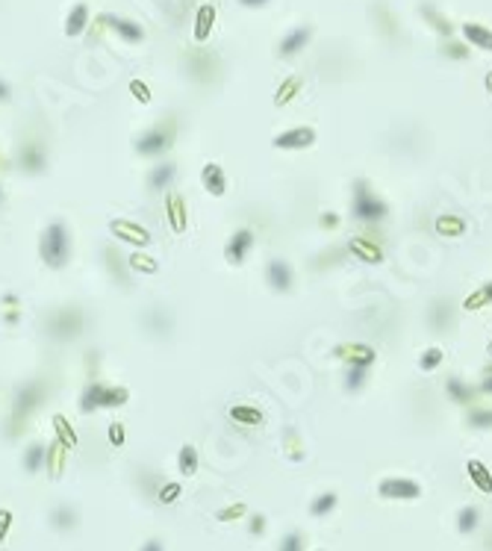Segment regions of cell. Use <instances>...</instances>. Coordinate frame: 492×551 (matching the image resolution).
Masks as SVG:
<instances>
[{
	"mask_svg": "<svg viewBox=\"0 0 492 551\" xmlns=\"http://www.w3.org/2000/svg\"><path fill=\"white\" fill-rule=\"evenodd\" d=\"M38 253H42V263L53 271L65 268L71 260V233L65 227V222H50L42 233V242H38Z\"/></svg>",
	"mask_w": 492,
	"mask_h": 551,
	"instance_id": "6da1fadb",
	"label": "cell"
},
{
	"mask_svg": "<svg viewBox=\"0 0 492 551\" xmlns=\"http://www.w3.org/2000/svg\"><path fill=\"white\" fill-rule=\"evenodd\" d=\"M109 230L115 239H121V242H130L136 248H148L151 245V233L142 227V224H136L130 219H112L109 222Z\"/></svg>",
	"mask_w": 492,
	"mask_h": 551,
	"instance_id": "ba28073f",
	"label": "cell"
},
{
	"mask_svg": "<svg viewBox=\"0 0 492 551\" xmlns=\"http://www.w3.org/2000/svg\"><path fill=\"white\" fill-rule=\"evenodd\" d=\"M12 97V89H9V83L6 80H0V104H6Z\"/></svg>",
	"mask_w": 492,
	"mask_h": 551,
	"instance_id": "680465c9",
	"label": "cell"
},
{
	"mask_svg": "<svg viewBox=\"0 0 492 551\" xmlns=\"http://www.w3.org/2000/svg\"><path fill=\"white\" fill-rule=\"evenodd\" d=\"M174 139H177V118L168 115L165 121H160L156 127H151L148 133H142L139 139L133 142V148H136V153H139V156H145V160H160V156H165L171 151Z\"/></svg>",
	"mask_w": 492,
	"mask_h": 551,
	"instance_id": "7a4b0ae2",
	"label": "cell"
},
{
	"mask_svg": "<svg viewBox=\"0 0 492 551\" xmlns=\"http://www.w3.org/2000/svg\"><path fill=\"white\" fill-rule=\"evenodd\" d=\"M439 363H442V351H439V348H427V351L422 354V360H419V366H422L425 371L439 369Z\"/></svg>",
	"mask_w": 492,
	"mask_h": 551,
	"instance_id": "c3c4849f",
	"label": "cell"
},
{
	"mask_svg": "<svg viewBox=\"0 0 492 551\" xmlns=\"http://www.w3.org/2000/svg\"><path fill=\"white\" fill-rule=\"evenodd\" d=\"M53 427H56V442H62L65 448H74L77 445V434L68 427L65 416H53Z\"/></svg>",
	"mask_w": 492,
	"mask_h": 551,
	"instance_id": "b9f144b4",
	"label": "cell"
},
{
	"mask_svg": "<svg viewBox=\"0 0 492 551\" xmlns=\"http://www.w3.org/2000/svg\"><path fill=\"white\" fill-rule=\"evenodd\" d=\"M9 528H12V510H0V545L6 542Z\"/></svg>",
	"mask_w": 492,
	"mask_h": 551,
	"instance_id": "db71d44e",
	"label": "cell"
},
{
	"mask_svg": "<svg viewBox=\"0 0 492 551\" xmlns=\"http://www.w3.org/2000/svg\"><path fill=\"white\" fill-rule=\"evenodd\" d=\"M130 94L136 97L139 104H151V89H148V83H142V80H130Z\"/></svg>",
	"mask_w": 492,
	"mask_h": 551,
	"instance_id": "f907efd6",
	"label": "cell"
},
{
	"mask_svg": "<svg viewBox=\"0 0 492 551\" xmlns=\"http://www.w3.org/2000/svg\"><path fill=\"white\" fill-rule=\"evenodd\" d=\"M45 381H27L24 386H18V395H15V404H12V416H9V437H18L21 427L27 425V419L33 416V410L45 401Z\"/></svg>",
	"mask_w": 492,
	"mask_h": 551,
	"instance_id": "3957f363",
	"label": "cell"
},
{
	"mask_svg": "<svg viewBox=\"0 0 492 551\" xmlns=\"http://www.w3.org/2000/svg\"><path fill=\"white\" fill-rule=\"evenodd\" d=\"M142 327L151 333L153 339H168L171 337V330H174V316L165 310V307H153L145 312V319H142Z\"/></svg>",
	"mask_w": 492,
	"mask_h": 551,
	"instance_id": "30bf717a",
	"label": "cell"
},
{
	"mask_svg": "<svg viewBox=\"0 0 492 551\" xmlns=\"http://www.w3.org/2000/svg\"><path fill=\"white\" fill-rule=\"evenodd\" d=\"M130 401V389L127 386H106L104 389V401H101V410L106 407H124Z\"/></svg>",
	"mask_w": 492,
	"mask_h": 551,
	"instance_id": "e575fe53",
	"label": "cell"
},
{
	"mask_svg": "<svg viewBox=\"0 0 492 551\" xmlns=\"http://www.w3.org/2000/svg\"><path fill=\"white\" fill-rule=\"evenodd\" d=\"M489 354H492V342H489Z\"/></svg>",
	"mask_w": 492,
	"mask_h": 551,
	"instance_id": "e7e4bbea",
	"label": "cell"
},
{
	"mask_svg": "<svg viewBox=\"0 0 492 551\" xmlns=\"http://www.w3.org/2000/svg\"><path fill=\"white\" fill-rule=\"evenodd\" d=\"M101 251H104V266L109 271V278L115 283H121V286H130V266H127V260L121 257V253H118V248L112 242H106Z\"/></svg>",
	"mask_w": 492,
	"mask_h": 551,
	"instance_id": "4fadbf2b",
	"label": "cell"
},
{
	"mask_svg": "<svg viewBox=\"0 0 492 551\" xmlns=\"http://www.w3.org/2000/svg\"><path fill=\"white\" fill-rule=\"evenodd\" d=\"M316 142V130L312 127H292V130H283L271 139V145L278 151H304Z\"/></svg>",
	"mask_w": 492,
	"mask_h": 551,
	"instance_id": "9c48e42d",
	"label": "cell"
},
{
	"mask_svg": "<svg viewBox=\"0 0 492 551\" xmlns=\"http://www.w3.org/2000/svg\"><path fill=\"white\" fill-rule=\"evenodd\" d=\"M348 251L354 253V257H360L363 263H368V266L383 263V251H381V245L371 242V239H366V236H357V239H351V242H348Z\"/></svg>",
	"mask_w": 492,
	"mask_h": 551,
	"instance_id": "d6986e66",
	"label": "cell"
},
{
	"mask_svg": "<svg viewBox=\"0 0 492 551\" xmlns=\"http://www.w3.org/2000/svg\"><path fill=\"white\" fill-rule=\"evenodd\" d=\"M478 392H481V395H492V366L483 369V378L478 383Z\"/></svg>",
	"mask_w": 492,
	"mask_h": 551,
	"instance_id": "11a10c76",
	"label": "cell"
},
{
	"mask_svg": "<svg viewBox=\"0 0 492 551\" xmlns=\"http://www.w3.org/2000/svg\"><path fill=\"white\" fill-rule=\"evenodd\" d=\"M289 457L292 460H301V448H298V434H295V430H289Z\"/></svg>",
	"mask_w": 492,
	"mask_h": 551,
	"instance_id": "9f6ffc18",
	"label": "cell"
},
{
	"mask_svg": "<svg viewBox=\"0 0 492 551\" xmlns=\"http://www.w3.org/2000/svg\"><path fill=\"white\" fill-rule=\"evenodd\" d=\"M50 525L59 534H71V530L80 525V513H77V507H71V504H59L50 513Z\"/></svg>",
	"mask_w": 492,
	"mask_h": 551,
	"instance_id": "44dd1931",
	"label": "cell"
},
{
	"mask_svg": "<svg viewBox=\"0 0 492 551\" xmlns=\"http://www.w3.org/2000/svg\"><path fill=\"white\" fill-rule=\"evenodd\" d=\"M180 496H183L180 484H165L163 481V486L156 489V501H160V504H174V501H180Z\"/></svg>",
	"mask_w": 492,
	"mask_h": 551,
	"instance_id": "7bdbcfd3",
	"label": "cell"
},
{
	"mask_svg": "<svg viewBox=\"0 0 492 551\" xmlns=\"http://www.w3.org/2000/svg\"><path fill=\"white\" fill-rule=\"evenodd\" d=\"M165 215H168V224L174 233H183L186 224H189V209H186V201H183V195H177V192H168L165 195Z\"/></svg>",
	"mask_w": 492,
	"mask_h": 551,
	"instance_id": "2e32d148",
	"label": "cell"
},
{
	"mask_svg": "<svg viewBox=\"0 0 492 551\" xmlns=\"http://www.w3.org/2000/svg\"><path fill=\"white\" fill-rule=\"evenodd\" d=\"M460 33H463V38H466V45H471V48H481V50H492V30H486V27H481V24H463L460 27Z\"/></svg>",
	"mask_w": 492,
	"mask_h": 551,
	"instance_id": "603a6c76",
	"label": "cell"
},
{
	"mask_svg": "<svg viewBox=\"0 0 492 551\" xmlns=\"http://www.w3.org/2000/svg\"><path fill=\"white\" fill-rule=\"evenodd\" d=\"M486 304H492V280L483 283L481 289H475V292H471L469 298L463 301L466 310H481V307H486Z\"/></svg>",
	"mask_w": 492,
	"mask_h": 551,
	"instance_id": "74e56055",
	"label": "cell"
},
{
	"mask_svg": "<svg viewBox=\"0 0 492 551\" xmlns=\"http://www.w3.org/2000/svg\"><path fill=\"white\" fill-rule=\"evenodd\" d=\"M337 357L339 360H345L348 366H368L371 369V363H375V348L371 345H363V342H348V345H339L337 348Z\"/></svg>",
	"mask_w": 492,
	"mask_h": 551,
	"instance_id": "5bb4252c",
	"label": "cell"
},
{
	"mask_svg": "<svg viewBox=\"0 0 492 551\" xmlns=\"http://www.w3.org/2000/svg\"><path fill=\"white\" fill-rule=\"evenodd\" d=\"M86 327V316L80 307H59L45 319V333L56 342H74Z\"/></svg>",
	"mask_w": 492,
	"mask_h": 551,
	"instance_id": "277c9868",
	"label": "cell"
},
{
	"mask_svg": "<svg viewBox=\"0 0 492 551\" xmlns=\"http://www.w3.org/2000/svg\"><path fill=\"white\" fill-rule=\"evenodd\" d=\"M351 212H354V219L363 222V224H378V222L386 219L389 209H386V204L378 198V195L368 189L366 180H357V183H354V207H351Z\"/></svg>",
	"mask_w": 492,
	"mask_h": 551,
	"instance_id": "5b68a950",
	"label": "cell"
},
{
	"mask_svg": "<svg viewBox=\"0 0 492 551\" xmlns=\"http://www.w3.org/2000/svg\"><path fill=\"white\" fill-rule=\"evenodd\" d=\"M451 319H454V312H451V307L439 298V301H434V307H430V322H434V327L437 330H442Z\"/></svg>",
	"mask_w": 492,
	"mask_h": 551,
	"instance_id": "60d3db41",
	"label": "cell"
},
{
	"mask_svg": "<svg viewBox=\"0 0 492 551\" xmlns=\"http://www.w3.org/2000/svg\"><path fill=\"white\" fill-rule=\"evenodd\" d=\"M486 92H489V94H492V71H489V74H486Z\"/></svg>",
	"mask_w": 492,
	"mask_h": 551,
	"instance_id": "6125c7cd",
	"label": "cell"
},
{
	"mask_svg": "<svg viewBox=\"0 0 492 551\" xmlns=\"http://www.w3.org/2000/svg\"><path fill=\"white\" fill-rule=\"evenodd\" d=\"M437 233L439 236H460V233H466V219H460V215H442V219H437Z\"/></svg>",
	"mask_w": 492,
	"mask_h": 551,
	"instance_id": "836d02e7",
	"label": "cell"
},
{
	"mask_svg": "<svg viewBox=\"0 0 492 551\" xmlns=\"http://www.w3.org/2000/svg\"><path fill=\"white\" fill-rule=\"evenodd\" d=\"M212 24H215V6L212 4L198 6V12H195V42H207Z\"/></svg>",
	"mask_w": 492,
	"mask_h": 551,
	"instance_id": "7402d4cb",
	"label": "cell"
},
{
	"mask_svg": "<svg viewBox=\"0 0 492 551\" xmlns=\"http://www.w3.org/2000/svg\"><path fill=\"white\" fill-rule=\"evenodd\" d=\"M478 522H481V510L478 507H463L457 513V530H460V534H466V537L478 528Z\"/></svg>",
	"mask_w": 492,
	"mask_h": 551,
	"instance_id": "d590c367",
	"label": "cell"
},
{
	"mask_svg": "<svg viewBox=\"0 0 492 551\" xmlns=\"http://www.w3.org/2000/svg\"><path fill=\"white\" fill-rule=\"evenodd\" d=\"M89 27V6L86 4H77L68 18H65V36L68 38H77V36H83V30Z\"/></svg>",
	"mask_w": 492,
	"mask_h": 551,
	"instance_id": "d4e9b609",
	"label": "cell"
},
{
	"mask_svg": "<svg viewBox=\"0 0 492 551\" xmlns=\"http://www.w3.org/2000/svg\"><path fill=\"white\" fill-rule=\"evenodd\" d=\"M239 4L245 6V9H260V6H266L268 0H239Z\"/></svg>",
	"mask_w": 492,
	"mask_h": 551,
	"instance_id": "94428289",
	"label": "cell"
},
{
	"mask_svg": "<svg viewBox=\"0 0 492 551\" xmlns=\"http://www.w3.org/2000/svg\"><path fill=\"white\" fill-rule=\"evenodd\" d=\"M198 466H201V457H198V448L195 445H183L180 451H177V469H180V475L183 478H192L195 471H198Z\"/></svg>",
	"mask_w": 492,
	"mask_h": 551,
	"instance_id": "4316f807",
	"label": "cell"
},
{
	"mask_svg": "<svg viewBox=\"0 0 492 551\" xmlns=\"http://www.w3.org/2000/svg\"><path fill=\"white\" fill-rule=\"evenodd\" d=\"M106 437H109V445H112V448H121V445H124V440H127V430H124V425H121V422H109Z\"/></svg>",
	"mask_w": 492,
	"mask_h": 551,
	"instance_id": "7dc6e473",
	"label": "cell"
},
{
	"mask_svg": "<svg viewBox=\"0 0 492 551\" xmlns=\"http://www.w3.org/2000/svg\"><path fill=\"white\" fill-rule=\"evenodd\" d=\"M45 457H48V445H45V442H33V445H27V451H24V471H27V475H35V471H42Z\"/></svg>",
	"mask_w": 492,
	"mask_h": 551,
	"instance_id": "f1b7e54d",
	"label": "cell"
},
{
	"mask_svg": "<svg viewBox=\"0 0 492 551\" xmlns=\"http://www.w3.org/2000/svg\"><path fill=\"white\" fill-rule=\"evenodd\" d=\"M139 551H165V548H163V542H160V540H148Z\"/></svg>",
	"mask_w": 492,
	"mask_h": 551,
	"instance_id": "91938a15",
	"label": "cell"
},
{
	"mask_svg": "<svg viewBox=\"0 0 492 551\" xmlns=\"http://www.w3.org/2000/svg\"><path fill=\"white\" fill-rule=\"evenodd\" d=\"M65 460H68V448H65L62 442L53 440V445H48V457H45V466H50V475H53V478L62 475Z\"/></svg>",
	"mask_w": 492,
	"mask_h": 551,
	"instance_id": "4dcf8cb0",
	"label": "cell"
},
{
	"mask_svg": "<svg viewBox=\"0 0 492 551\" xmlns=\"http://www.w3.org/2000/svg\"><path fill=\"white\" fill-rule=\"evenodd\" d=\"M0 204H4V189H0Z\"/></svg>",
	"mask_w": 492,
	"mask_h": 551,
	"instance_id": "be15d7a7",
	"label": "cell"
},
{
	"mask_svg": "<svg viewBox=\"0 0 492 551\" xmlns=\"http://www.w3.org/2000/svg\"><path fill=\"white\" fill-rule=\"evenodd\" d=\"M266 280H268L271 292H278V295H286V292H292V283H295V278H292V268H289V263H286V260H280V257L268 260V266H266Z\"/></svg>",
	"mask_w": 492,
	"mask_h": 551,
	"instance_id": "8fae6325",
	"label": "cell"
},
{
	"mask_svg": "<svg viewBox=\"0 0 492 551\" xmlns=\"http://www.w3.org/2000/svg\"><path fill=\"white\" fill-rule=\"evenodd\" d=\"M248 513V504H230V507H222L219 510V513H215V519H219V522H236V519H242Z\"/></svg>",
	"mask_w": 492,
	"mask_h": 551,
	"instance_id": "bcb514c9",
	"label": "cell"
},
{
	"mask_svg": "<svg viewBox=\"0 0 492 551\" xmlns=\"http://www.w3.org/2000/svg\"><path fill=\"white\" fill-rule=\"evenodd\" d=\"M445 392H448V398L451 401H457V404H471L478 395H475V386H469L466 381H460V378H448V383H445Z\"/></svg>",
	"mask_w": 492,
	"mask_h": 551,
	"instance_id": "83f0119b",
	"label": "cell"
},
{
	"mask_svg": "<svg viewBox=\"0 0 492 551\" xmlns=\"http://www.w3.org/2000/svg\"><path fill=\"white\" fill-rule=\"evenodd\" d=\"M174 177H177V163L174 160H165V163H156L148 174V189L151 192H168L174 186Z\"/></svg>",
	"mask_w": 492,
	"mask_h": 551,
	"instance_id": "e0dca14e",
	"label": "cell"
},
{
	"mask_svg": "<svg viewBox=\"0 0 492 551\" xmlns=\"http://www.w3.org/2000/svg\"><path fill=\"white\" fill-rule=\"evenodd\" d=\"M319 551H322V548H319Z\"/></svg>",
	"mask_w": 492,
	"mask_h": 551,
	"instance_id": "003e7915",
	"label": "cell"
},
{
	"mask_svg": "<svg viewBox=\"0 0 492 551\" xmlns=\"http://www.w3.org/2000/svg\"><path fill=\"white\" fill-rule=\"evenodd\" d=\"M378 493L381 498H389V501H412L422 496V484L412 478H383L378 484Z\"/></svg>",
	"mask_w": 492,
	"mask_h": 551,
	"instance_id": "52a82bcc",
	"label": "cell"
},
{
	"mask_svg": "<svg viewBox=\"0 0 492 551\" xmlns=\"http://www.w3.org/2000/svg\"><path fill=\"white\" fill-rule=\"evenodd\" d=\"M248 534L251 537H263L266 534V516L263 513H253L251 522H248Z\"/></svg>",
	"mask_w": 492,
	"mask_h": 551,
	"instance_id": "816d5d0a",
	"label": "cell"
},
{
	"mask_svg": "<svg viewBox=\"0 0 492 551\" xmlns=\"http://www.w3.org/2000/svg\"><path fill=\"white\" fill-rule=\"evenodd\" d=\"M227 416H230L236 425H245V427H253V425L263 422V413H260L257 407H251V404H236V407H230Z\"/></svg>",
	"mask_w": 492,
	"mask_h": 551,
	"instance_id": "f546056e",
	"label": "cell"
},
{
	"mask_svg": "<svg viewBox=\"0 0 492 551\" xmlns=\"http://www.w3.org/2000/svg\"><path fill=\"white\" fill-rule=\"evenodd\" d=\"M18 168L24 174H45L48 171V151L38 139H27L21 148H18Z\"/></svg>",
	"mask_w": 492,
	"mask_h": 551,
	"instance_id": "8992f818",
	"label": "cell"
},
{
	"mask_svg": "<svg viewBox=\"0 0 492 551\" xmlns=\"http://www.w3.org/2000/svg\"><path fill=\"white\" fill-rule=\"evenodd\" d=\"M106 27H109L118 38H121V42H130V45L145 42V30H142V24L127 21V18H118V15H109V12H106Z\"/></svg>",
	"mask_w": 492,
	"mask_h": 551,
	"instance_id": "9a60e30c",
	"label": "cell"
},
{
	"mask_svg": "<svg viewBox=\"0 0 492 551\" xmlns=\"http://www.w3.org/2000/svg\"><path fill=\"white\" fill-rule=\"evenodd\" d=\"M366 378H368V366H348V371H345V389L348 392H360L363 383H366Z\"/></svg>",
	"mask_w": 492,
	"mask_h": 551,
	"instance_id": "f35d334b",
	"label": "cell"
},
{
	"mask_svg": "<svg viewBox=\"0 0 492 551\" xmlns=\"http://www.w3.org/2000/svg\"><path fill=\"white\" fill-rule=\"evenodd\" d=\"M319 224H322L324 230L337 227V224H339V215H337V212H322V215H319Z\"/></svg>",
	"mask_w": 492,
	"mask_h": 551,
	"instance_id": "6f0895ef",
	"label": "cell"
},
{
	"mask_svg": "<svg viewBox=\"0 0 492 551\" xmlns=\"http://www.w3.org/2000/svg\"><path fill=\"white\" fill-rule=\"evenodd\" d=\"M0 304H4V322L6 324H18V322H21V310H18V307H21V301H18L15 292H6Z\"/></svg>",
	"mask_w": 492,
	"mask_h": 551,
	"instance_id": "ab89813d",
	"label": "cell"
},
{
	"mask_svg": "<svg viewBox=\"0 0 492 551\" xmlns=\"http://www.w3.org/2000/svg\"><path fill=\"white\" fill-rule=\"evenodd\" d=\"M466 475L471 478V484H475L483 496L492 493V471H489V466H483L481 460H469L466 463Z\"/></svg>",
	"mask_w": 492,
	"mask_h": 551,
	"instance_id": "cb8c5ba5",
	"label": "cell"
},
{
	"mask_svg": "<svg viewBox=\"0 0 492 551\" xmlns=\"http://www.w3.org/2000/svg\"><path fill=\"white\" fill-rule=\"evenodd\" d=\"M104 383L101 381H89L86 389H83V395H80V413H94V410H101V401H104Z\"/></svg>",
	"mask_w": 492,
	"mask_h": 551,
	"instance_id": "484cf974",
	"label": "cell"
},
{
	"mask_svg": "<svg viewBox=\"0 0 492 551\" xmlns=\"http://www.w3.org/2000/svg\"><path fill=\"white\" fill-rule=\"evenodd\" d=\"M422 12H425V18H427V21L434 24V30H437L439 36H445V38L451 36V24L445 21V18H442V15H439L434 6H422Z\"/></svg>",
	"mask_w": 492,
	"mask_h": 551,
	"instance_id": "f6af8a7d",
	"label": "cell"
},
{
	"mask_svg": "<svg viewBox=\"0 0 492 551\" xmlns=\"http://www.w3.org/2000/svg\"><path fill=\"white\" fill-rule=\"evenodd\" d=\"M127 266H130V271H142V274H156V271H160V263H156L153 257H148V253H130Z\"/></svg>",
	"mask_w": 492,
	"mask_h": 551,
	"instance_id": "8d00e7d4",
	"label": "cell"
},
{
	"mask_svg": "<svg viewBox=\"0 0 492 551\" xmlns=\"http://www.w3.org/2000/svg\"><path fill=\"white\" fill-rule=\"evenodd\" d=\"M201 183L204 189L212 195V198H222V195L227 192V177H224V168L219 163H207L201 168Z\"/></svg>",
	"mask_w": 492,
	"mask_h": 551,
	"instance_id": "ac0fdd59",
	"label": "cell"
},
{
	"mask_svg": "<svg viewBox=\"0 0 492 551\" xmlns=\"http://www.w3.org/2000/svg\"><path fill=\"white\" fill-rule=\"evenodd\" d=\"M280 551H304L301 530H289V534L283 537V542H280Z\"/></svg>",
	"mask_w": 492,
	"mask_h": 551,
	"instance_id": "681fc988",
	"label": "cell"
},
{
	"mask_svg": "<svg viewBox=\"0 0 492 551\" xmlns=\"http://www.w3.org/2000/svg\"><path fill=\"white\" fill-rule=\"evenodd\" d=\"M301 86H304V80H301L298 74L289 77V80H283V86L278 89V94H274V104H278V107H286L289 101H295V97L301 94Z\"/></svg>",
	"mask_w": 492,
	"mask_h": 551,
	"instance_id": "1f68e13d",
	"label": "cell"
},
{
	"mask_svg": "<svg viewBox=\"0 0 492 551\" xmlns=\"http://www.w3.org/2000/svg\"><path fill=\"white\" fill-rule=\"evenodd\" d=\"M251 248H253V230L239 227V230H236V233L230 236V239H227V248H224L227 263H233V266L245 263V257L251 253Z\"/></svg>",
	"mask_w": 492,
	"mask_h": 551,
	"instance_id": "7c38bea8",
	"label": "cell"
},
{
	"mask_svg": "<svg viewBox=\"0 0 492 551\" xmlns=\"http://www.w3.org/2000/svg\"><path fill=\"white\" fill-rule=\"evenodd\" d=\"M442 53L445 56H451V59H466V42H448V45H442Z\"/></svg>",
	"mask_w": 492,
	"mask_h": 551,
	"instance_id": "f5cc1de1",
	"label": "cell"
},
{
	"mask_svg": "<svg viewBox=\"0 0 492 551\" xmlns=\"http://www.w3.org/2000/svg\"><path fill=\"white\" fill-rule=\"evenodd\" d=\"M310 38H312V27H295L283 42H280V48H278V53L283 56V59H289V56H295V53H301L307 45H310Z\"/></svg>",
	"mask_w": 492,
	"mask_h": 551,
	"instance_id": "ffe728a7",
	"label": "cell"
},
{
	"mask_svg": "<svg viewBox=\"0 0 492 551\" xmlns=\"http://www.w3.org/2000/svg\"><path fill=\"white\" fill-rule=\"evenodd\" d=\"M337 504H339V496L337 493H322V496L312 498L310 513L316 516V519H324L327 513H333V510H337Z\"/></svg>",
	"mask_w": 492,
	"mask_h": 551,
	"instance_id": "d6a6232c",
	"label": "cell"
},
{
	"mask_svg": "<svg viewBox=\"0 0 492 551\" xmlns=\"http://www.w3.org/2000/svg\"><path fill=\"white\" fill-rule=\"evenodd\" d=\"M469 427L492 430V410H469Z\"/></svg>",
	"mask_w": 492,
	"mask_h": 551,
	"instance_id": "ee69618b",
	"label": "cell"
},
{
	"mask_svg": "<svg viewBox=\"0 0 492 551\" xmlns=\"http://www.w3.org/2000/svg\"><path fill=\"white\" fill-rule=\"evenodd\" d=\"M489 551H492V540H489Z\"/></svg>",
	"mask_w": 492,
	"mask_h": 551,
	"instance_id": "03108f58",
	"label": "cell"
}]
</instances>
